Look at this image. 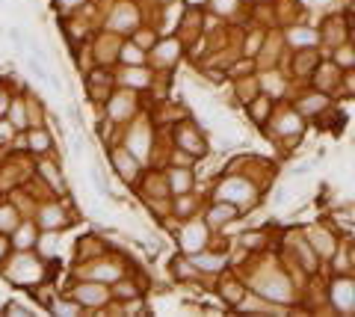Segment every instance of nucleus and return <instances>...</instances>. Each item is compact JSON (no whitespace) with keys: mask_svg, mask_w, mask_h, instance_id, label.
Listing matches in <instances>:
<instances>
[{"mask_svg":"<svg viewBox=\"0 0 355 317\" xmlns=\"http://www.w3.org/2000/svg\"><path fill=\"white\" fill-rule=\"evenodd\" d=\"M44 146H48V137H44V134H36V137H33V148H36V151H42Z\"/></svg>","mask_w":355,"mask_h":317,"instance_id":"f257e3e1","label":"nucleus"}]
</instances>
